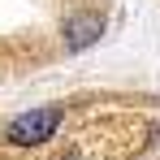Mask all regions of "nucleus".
Wrapping results in <instances>:
<instances>
[{"label": "nucleus", "mask_w": 160, "mask_h": 160, "mask_svg": "<svg viewBox=\"0 0 160 160\" xmlns=\"http://www.w3.org/2000/svg\"><path fill=\"white\" fill-rule=\"evenodd\" d=\"M61 121H65V108L61 104H43V108H30V112H18L9 126H4V143L9 147H39V143H48L56 130H61Z\"/></svg>", "instance_id": "nucleus-1"}, {"label": "nucleus", "mask_w": 160, "mask_h": 160, "mask_svg": "<svg viewBox=\"0 0 160 160\" xmlns=\"http://www.w3.org/2000/svg\"><path fill=\"white\" fill-rule=\"evenodd\" d=\"M61 35H65V48H69V52H82V48L100 43V35H104V18H100L95 9H87V13H74V18L61 26Z\"/></svg>", "instance_id": "nucleus-2"}]
</instances>
